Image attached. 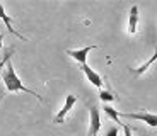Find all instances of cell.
I'll return each mask as SVG.
<instances>
[{
	"instance_id": "obj_15",
	"label": "cell",
	"mask_w": 157,
	"mask_h": 136,
	"mask_svg": "<svg viewBox=\"0 0 157 136\" xmlns=\"http://www.w3.org/2000/svg\"><path fill=\"white\" fill-rule=\"evenodd\" d=\"M4 46V34H0V48Z\"/></svg>"
},
{
	"instance_id": "obj_14",
	"label": "cell",
	"mask_w": 157,
	"mask_h": 136,
	"mask_svg": "<svg viewBox=\"0 0 157 136\" xmlns=\"http://www.w3.org/2000/svg\"><path fill=\"white\" fill-rule=\"evenodd\" d=\"M123 131H125V136H133L132 134V128L128 124H123Z\"/></svg>"
},
{
	"instance_id": "obj_13",
	"label": "cell",
	"mask_w": 157,
	"mask_h": 136,
	"mask_svg": "<svg viewBox=\"0 0 157 136\" xmlns=\"http://www.w3.org/2000/svg\"><path fill=\"white\" fill-rule=\"evenodd\" d=\"M106 136H118V128H116V126H113V128L108 129Z\"/></svg>"
},
{
	"instance_id": "obj_12",
	"label": "cell",
	"mask_w": 157,
	"mask_h": 136,
	"mask_svg": "<svg viewBox=\"0 0 157 136\" xmlns=\"http://www.w3.org/2000/svg\"><path fill=\"white\" fill-rule=\"evenodd\" d=\"M12 53H14V48H10V50H9L7 53L4 54V58L0 60V72L4 70V68H5V65H7L9 61H10V56H12Z\"/></svg>"
},
{
	"instance_id": "obj_10",
	"label": "cell",
	"mask_w": 157,
	"mask_h": 136,
	"mask_svg": "<svg viewBox=\"0 0 157 136\" xmlns=\"http://www.w3.org/2000/svg\"><path fill=\"white\" fill-rule=\"evenodd\" d=\"M104 112H106L108 116H109L111 119L114 121V123H118L120 126H123V124H125V123H121V121H120V112H118L116 109H113L111 105H104Z\"/></svg>"
},
{
	"instance_id": "obj_8",
	"label": "cell",
	"mask_w": 157,
	"mask_h": 136,
	"mask_svg": "<svg viewBox=\"0 0 157 136\" xmlns=\"http://www.w3.org/2000/svg\"><path fill=\"white\" fill-rule=\"evenodd\" d=\"M137 26H138V7L137 5H132L130 16H128V32L130 34L137 32Z\"/></svg>"
},
{
	"instance_id": "obj_3",
	"label": "cell",
	"mask_w": 157,
	"mask_h": 136,
	"mask_svg": "<svg viewBox=\"0 0 157 136\" xmlns=\"http://www.w3.org/2000/svg\"><path fill=\"white\" fill-rule=\"evenodd\" d=\"M89 121H90V126H89V136H96L101 129L102 123H101V112L96 105L89 109Z\"/></svg>"
},
{
	"instance_id": "obj_5",
	"label": "cell",
	"mask_w": 157,
	"mask_h": 136,
	"mask_svg": "<svg viewBox=\"0 0 157 136\" xmlns=\"http://www.w3.org/2000/svg\"><path fill=\"white\" fill-rule=\"evenodd\" d=\"M92 50H96V46H86L82 50H67V54L77 63H80V66H82V65H87V54Z\"/></svg>"
},
{
	"instance_id": "obj_4",
	"label": "cell",
	"mask_w": 157,
	"mask_h": 136,
	"mask_svg": "<svg viewBox=\"0 0 157 136\" xmlns=\"http://www.w3.org/2000/svg\"><path fill=\"white\" fill-rule=\"evenodd\" d=\"M75 104H77V97H75V95H72V94H68L67 97H65V104H63V107L60 109L58 114L55 116L53 123H55V124H60V123H63V119L67 117V114L70 112V109L74 107Z\"/></svg>"
},
{
	"instance_id": "obj_11",
	"label": "cell",
	"mask_w": 157,
	"mask_h": 136,
	"mask_svg": "<svg viewBox=\"0 0 157 136\" xmlns=\"http://www.w3.org/2000/svg\"><path fill=\"white\" fill-rule=\"evenodd\" d=\"M99 99H101L102 102H113V101H116V97H114L111 92H108V90H101V92H99Z\"/></svg>"
},
{
	"instance_id": "obj_9",
	"label": "cell",
	"mask_w": 157,
	"mask_h": 136,
	"mask_svg": "<svg viewBox=\"0 0 157 136\" xmlns=\"http://www.w3.org/2000/svg\"><path fill=\"white\" fill-rule=\"evenodd\" d=\"M155 61H157V50H155V53H154V56L149 60V61H145L144 65L140 66V68H135V70H133V73H135V75H142V73H145V72L149 70V66H150V65H154Z\"/></svg>"
},
{
	"instance_id": "obj_2",
	"label": "cell",
	"mask_w": 157,
	"mask_h": 136,
	"mask_svg": "<svg viewBox=\"0 0 157 136\" xmlns=\"http://www.w3.org/2000/svg\"><path fill=\"white\" fill-rule=\"evenodd\" d=\"M120 117H126V119H135L142 121L150 128H157V114L150 112H120Z\"/></svg>"
},
{
	"instance_id": "obj_7",
	"label": "cell",
	"mask_w": 157,
	"mask_h": 136,
	"mask_svg": "<svg viewBox=\"0 0 157 136\" xmlns=\"http://www.w3.org/2000/svg\"><path fill=\"white\" fill-rule=\"evenodd\" d=\"M0 19L4 20V24H5V27L9 29V32H12L14 36H17V38H19V39H22V41H28V39L24 38V36L21 34V32H17L16 29L12 27V19L7 16V14H5V9H4V5H2V4H0Z\"/></svg>"
},
{
	"instance_id": "obj_6",
	"label": "cell",
	"mask_w": 157,
	"mask_h": 136,
	"mask_svg": "<svg viewBox=\"0 0 157 136\" xmlns=\"http://www.w3.org/2000/svg\"><path fill=\"white\" fill-rule=\"evenodd\" d=\"M80 70L84 72V75L87 77V80H89L92 85L98 87V89H102V78H101V75H99L98 72H94L89 65H82L80 66Z\"/></svg>"
},
{
	"instance_id": "obj_1",
	"label": "cell",
	"mask_w": 157,
	"mask_h": 136,
	"mask_svg": "<svg viewBox=\"0 0 157 136\" xmlns=\"http://www.w3.org/2000/svg\"><path fill=\"white\" fill-rule=\"evenodd\" d=\"M0 77H2V82H4L7 92H10V94H14V92H28V94H31V95H34L39 102H43V99H41L39 94H36L34 90L28 89V87L22 83V80L17 77L16 70H14V66H12V61H9L7 65H5V68L0 72Z\"/></svg>"
}]
</instances>
